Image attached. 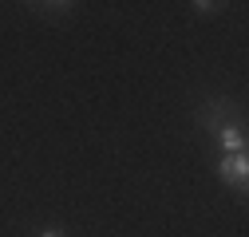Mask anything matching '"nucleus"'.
<instances>
[{
    "label": "nucleus",
    "instance_id": "nucleus-1",
    "mask_svg": "<svg viewBox=\"0 0 249 237\" xmlns=\"http://www.w3.org/2000/svg\"><path fill=\"white\" fill-rule=\"evenodd\" d=\"M217 178H222L226 186H233L237 194H245V178H249V158H245V151H241V154H222V162H217Z\"/></svg>",
    "mask_w": 249,
    "mask_h": 237
},
{
    "label": "nucleus",
    "instance_id": "nucleus-2",
    "mask_svg": "<svg viewBox=\"0 0 249 237\" xmlns=\"http://www.w3.org/2000/svg\"><path fill=\"white\" fill-rule=\"evenodd\" d=\"M213 135H217L222 154H241V151H245V131H241V123H222Z\"/></svg>",
    "mask_w": 249,
    "mask_h": 237
},
{
    "label": "nucleus",
    "instance_id": "nucleus-3",
    "mask_svg": "<svg viewBox=\"0 0 249 237\" xmlns=\"http://www.w3.org/2000/svg\"><path fill=\"white\" fill-rule=\"evenodd\" d=\"M213 8H222V4H210V0H198V4H194V12H198V16H210Z\"/></svg>",
    "mask_w": 249,
    "mask_h": 237
},
{
    "label": "nucleus",
    "instance_id": "nucleus-4",
    "mask_svg": "<svg viewBox=\"0 0 249 237\" xmlns=\"http://www.w3.org/2000/svg\"><path fill=\"white\" fill-rule=\"evenodd\" d=\"M40 237H64L59 229H40Z\"/></svg>",
    "mask_w": 249,
    "mask_h": 237
}]
</instances>
